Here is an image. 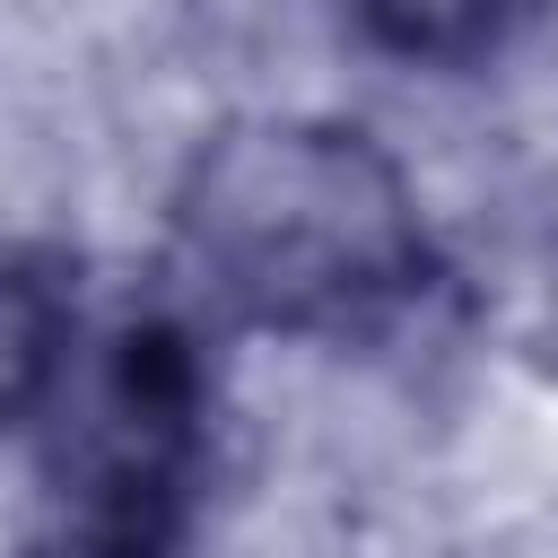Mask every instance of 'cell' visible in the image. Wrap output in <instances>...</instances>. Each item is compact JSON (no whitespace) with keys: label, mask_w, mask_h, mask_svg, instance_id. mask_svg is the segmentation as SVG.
Returning <instances> with one entry per match:
<instances>
[{"label":"cell","mask_w":558,"mask_h":558,"mask_svg":"<svg viewBox=\"0 0 558 558\" xmlns=\"http://www.w3.org/2000/svg\"><path fill=\"white\" fill-rule=\"evenodd\" d=\"M174 235L218 305L270 331H366L427 279L410 174L349 122H227L174 192Z\"/></svg>","instance_id":"cell-1"},{"label":"cell","mask_w":558,"mask_h":558,"mask_svg":"<svg viewBox=\"0 0 558 558\" xmlns=\"http://www.w3.org/2000/svg\"><path fill=\"white\" fill-rule=\"evenodd\" d=\"M201 357L174 323H122L52 392V558H166L201 471Z\"/></svg>","instance_id":"cell-2"},{"label":"cell","mask_w":558,"mask_h":558,"mask_svg":"<svg viewBox=\"0 0 558 558\" xmlns=\"http://www.w3.org/2000/svg\"><path fill=\"white\" fill-rule=\"evenodd\" d=\"M70 375V296L44 262L0 253V427L52 410Z\"/></svg>","instance_id":"cell-3"},{"label":"cell","mask_w":558,"mask_h":558,"mask_svg":"<svg viewBox=\"0 0 558 558\" xmlns=\"http://www.w3.org/2000/svg\"><path fill=\"white\" fill-rule=\"evenodd\" d=\"M506 17H514V0H357V26L392 61H427V70L480 61L506 35Z\"/></svg>","instance_id":"cell-4"}]
</instances>
